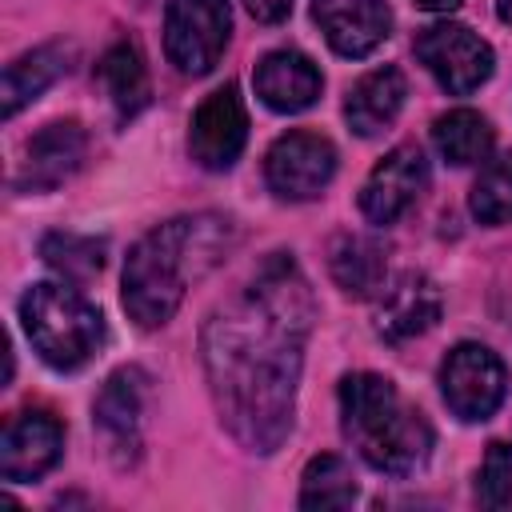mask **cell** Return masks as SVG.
Returning <instances> with one entry per match:
<instances>
[{"label": "cell", "mask_w": 512, "mask_h": 512, "mask_svg": "<svg viewBox=\"0 0 512 512\" xmlns=\"http://www.w3.org/2000/svg\"><path fill=\"white\" fill-rule=\"evenodd\" d=\"M252 84H256V96H260L264 108H272L280 116H292V112H304L320 100L324 76L304 52L276 48V52L260 56V64L252 72Z\"/></svg>", "instance_id": "15"}, {"label": "cell", "mask_w": 512, "mask_h": 512, "mask_svg": "<svg viewBox=\"0 0 512 512\" xmlns=\"http://www.w3.org/2000/svg\"><path fill=\"white\" fill-rule=\"evenodd\" d=\"M84 156H88V132L76 120H52L24 144V160L12 184L20 192H52L68 176H76Z\"/></svg>", "instance_id": "12"}, {"label": "cell", "mask_w": 512, "mask_h": 512, "mask_svg": "<svg viewBox=\"0 0 512 512\" xmlns=\"http://www.w3.org/2000/svg\"><path fill=\"white\" fill-rule=\"evenodd\" d=\"M476 504L504 512L512 508V444L492 440L476 472Z\"/></svg>", "instance_id": "25"}, {"label": "cell", "mask_w": 512, "mask_h": 512, "mask_svg": "<svg viewBox=\"0 0 512 512\" xmlns=\"http://www.w3.org/2000/svg\"><path fill=\"white\" fill-rule=\"evenodd\" d=\"M144 396H148V376L144 368H116L96 404H92V424L100 428V436L108 440V448L136 456L140 448V420H144Z\"/></svg>", "instance_id": "16"}, {"label": "cell", "mask_w": 512, "mask_h": 512, "mask_svg": "<svg viewBox=\"0 0 512 512\" xmlns=\"http://www.w3.org/2000/svg\"><path fill=\"white\" fill-rule=\"evenodd\" d=\"M244 140H248V112H244L240 88L224 84V88L208 92L200 100V108L192 112V124H188L192 160L208 172H224L244 152Z\"/></svg>", "instance_id": "9"}, {"label": "cell", "mask_w": 512, "mask_h": 512, "mask_svg": "<svg viewBox=\"0 0 512 512\" xmlns=\"http://www.w3.org/2000/svg\"><path fill=\"white\" fill-rule=\"evenodd\" d=\"M404 96H408V80L400 68L384 64V68H372L364 72L352 88H348V100H344V120L356 136H380L404 108Z\"/></svg>", "instance_id": "17"}, {"label": "cell", "mask_w": 512, "mask_h": 512, "mask_svg": "<svg viewBox=\"0 0 512 512\" xmlns=\"http://www.w3.org/2000/svg\"><path fill=\"white\" fill-rule=\"evenodd\" d=\"M508 392V372L504 360L488 348V344H456L444 364H440V396L452 408V416H460L464 424H480L488 420Z\"/></svg>", "instance_id": "7"}, {"label": "cell", "mask_w": 512, "mask_h": 512, "mask_svg": "<svg viewBox=\"0 0 512 512\" xmlns=\"http://www.w3.org/2000/svg\"><path fill=\"white\" fill-rule=\"evenodd\" d=\"M60 452H64V428L52 412L44 408L16 412L0 436V476L8 484L40 480L48 468H56Z\"/></svg>", "instance_id": "11"}, {"label": "cell", "mask_w": 512, "mask_h": 512, "mask_svg": "<svg viewBox=\"0 0 512 512\" xmlns=\"http://www.w3.org/2000/svg\"><path fill=\"white\" fill-rule=\"evenodd\" d=\"M20 324L36 348V356L56 372L84 368L104 344L100 308L68 280L64 284H56V280L32 284L20 296Z\"/></svg>", "instance_id": "4"}, {"label": "cell", "mask_w": 512, "mask_h": 512, "mask_svg": "<svg viewBox=\"0 0 512 512\" xmlns=\"http://www.w3.org/2000/svg\"><path fill=\"white\" fill-rule=\"evenodd\" d=\"M412 48H416V60L436 76V84L448 96L476 92L496 68L492 44L480 40L468 24H456V20H440V24L420 28Z\"/></svg>", "instance_id": "6"}, {"label": "cell", "mask_w": 512, "mask_h": 512, "mask_svg": "<svg viewBox=\"0 0 512 512\" xmlns=\"http://www.w3.org/2000/svg\"><path fill=\"white\" fill-rule=\"evenodd\" d=\"M40 256L64 280H92L104 268V240L76 232H48L40 240Z\"/></svg>", "instance_id": "23"}, {"label": "cell", "mask_w": 512, "mask_h": 512, "mask_svg": "<svg viewBox=\"0 0 512 512\" xmlns=\"http://www.w3.org/2000/svg\"><path fill=\"white\" fill-rule=\"evenodd\" d=\"M96 76H100L120 120H132L148 104V68H144V56L132 40L112 44L96 64Z\"/></svg>", "instance_id": "20"}, {"label": "cell", "mask_w": 512, "mask_h": 512, "mask_svg": "<svg viewBox=\"0 0 512 512\" xmlns=\"http://www.w3.org/2000/svg\"><path fill=\"white\" fill-rule=\"evenodd\" d=\"M312 320V284L288 252H272L240 292L208 312L200 328L208 392L244 452L272 456L288 440Z\"/></svg>", "instance_id": "1"}, {"label": "cell", "mask_w": 512, "mask_h": 512, "mask_svg": "<svg viewBox=\"0 0 512 512\" xmlns=\"http://www.w3.org/2000/svg\"><path fill=\"white\" fill-rule=\"evenodd\" d=\"M236 228L228 216L196 212L172 216L144 232L124 264V312L140 328H160L176 316L184 292L204 280L232 248Z\"/></svg>", "instance_id": "2"}, {"label": "cell", "mask_w": 512, "mask_h": 512, "mask_svg": "<svg viewBox=\"0 0 512 512\" xmlns=\"http://www.w3.org/2000/svg\"><path fill=\"white\" fill-rule=\"evenodd\" d=\"M336 176V148L320 132H284L264 156V180L280 200H316Z\"/></svg>", "instance_id": "8"}, {"label": "cell", "mask_w": 512, "mask_h": 512, "mask_svg": "<svg viewBox=\"0 0 512 512\" xmlns=\"http://www.w3.org/2000/svg\"><path fill=\"white\" fill-rule=\"evenodd\" d=\"M340 432L384 476H412L432 452V424L380 372H348L340 380Z\"/></svg>", "instance_id": "3"}, {"label": "cell", "mask_w": 512, "mask_h": 512, "mask_svg": "<svg viewBox=\"0 0 512 512\" xmlns=\"http://www.w3.org/2000/svg\"><path fill=\"white\" fill-rule=\"evenodd\" d=\"M232 36L228 0H172L164 12V56L184 76L216 68Z\"/></svg>", "instance_id": "5"}, {"label": "cell", "mask_w": 512, "mask_h": 512, "mask_svg": "<svg viewBox=\"0 0 512 512\" xmlns=\"http://www.w3.org/2000/svg\"><path fill=\"white\" fill-rule=\"evenodd\" d=\"M496 16H500L504 24H512V0H496Z\"/></svg>", "instance_id": "28"}, {"label": "cell", "mask_w": 512, "mask_h": 512, "mask_svg": "<svg viewBox=\"0 0 512 512\" xmlns=\"http://www.w3.org/2000/svg\"><path fill=\"white\" fill-rule=\"evenodd\" d=\"M328 272L340 292L360 296V300L376 296L384 288V272H388V244L380 236L340 232L328 248Z\"/></svg>", "instance_id": "18"}, {"label": "cell", "mask_w": 512, "mask_h": 512, "mask_svg": "<svg viewBox=\"0 0 512 512\" xmlns=\"http://www.w3.org/2000/svg\"><path fill=\"white\" fill-rule=\"evenodd\" d=\"M244 8L252 12V20L260 24H280L292 12V0H244Z\"/></svg>", "instance_id": "26"}, {"label": "cell", "mask_w": 512, "mask_h": 512, "mask_svg": "<svg viewBox=\"0 0 512 512\" xmlns=\"http://www.w3.org/2000/svg\"><path fill=\"white\" fill-rule=\"evenodd\" d=\"M360 496L356 488V476L348 468L344 456L336 452H324V456H312L304 476H300V508H348L352 500Z\"/></svg>", "instance_id": "22"}, {"label": "cell", "mask_w": 512, "mask_h": 512, "mask_svg": "<svg viewBox=\"0 0 512 512\" xmlns=\"http://www.w3.org/2000/svg\"><path fill=\"white\" fill-rule=\"evenodd\" d=\"M428 188V160L420 144H396L364 180L360 188V212L372 224H396Z\"/></svg>", "instance_id": "10"}, {"label": "cell", "mask_w": 512, "mask_h": 512, "mask_svg": "<svg viewBox=\"0 0 512 512\" xmlns=\"http://www.w3.org/2000/svg\"><path fill=\"white\" fill-rule=\"evenodd\" d=\"M76 60V48L64 44V40H52V44H40L24 56H16L8 68H4V116L12 120L24 104H32L44 88H52Z\"/></svg>", "instance_id": "19"}, {"label": "cell", "mask_w": 512, "mask_h": 512, "mask_svg": "<svg viewBox=\"0 0 512 512\" xmlns=\"http://www.w3.org/2000/svg\"><path fill=\"white\" fill-rule=\"evenodd\" d=\"M440 320V288L424 272H400L376 292V332L392 344L428 332Z\"/></svg>", "instance_id": "14"}, {"label": "cell", "mask_w": 512, "mask_h": 512, "mask_svg": "<svg viewBox=\"0 0 512 512\" xmlns=\"http://www.w3.org/2000/svg\"><path fill=\"white\" fill-rule=\"evenodd\" d=\"M416 8H424V12H452V8H460V0H412Z\"/></svg>", "instance_id": "27"}, {"label": "cell", "mask_w": 512, "mask_h": 512, "mask_svg": "<svg viewBox=\"0 0 512 512\" xmlns=\"http://www.w3.org/2000/svg\"><path fill=\"white\" fill-rule=\"evenodd\" d=\"M468 208L480 224H508L512 220V152L488 160L472 184Z\"/></svg>", "instance_id": "24"}, {"label": "cell", "mask_w": 512, "mask_h": 512, "mask_svg": "<svg viewBox=\"0 0 512 512\" xmlns=\"http://www.w3.org/2000/svg\"><path fill=\"white\" fill-rule=\"evenodd\" d=\"M312 20L332 52L348 60L376 52L392 32V8L384 0H312Z\"/></svg>", "instance_id": "13"}, {"label": "cell", "mask_w": 512, "mask_h": 512, "mask_svg": "<svg viewBox=\"0 0 512 512\" xmlns=\"http://www.w3.org/2000/svg\"><path fill=\"white\" fill-rule=\"evenodd\" d=\"M432 144L448 164L468 168L492 152V124L472 108H452L432 124Z\"/></svg>", "instance_id": "21"}]
</instances>
